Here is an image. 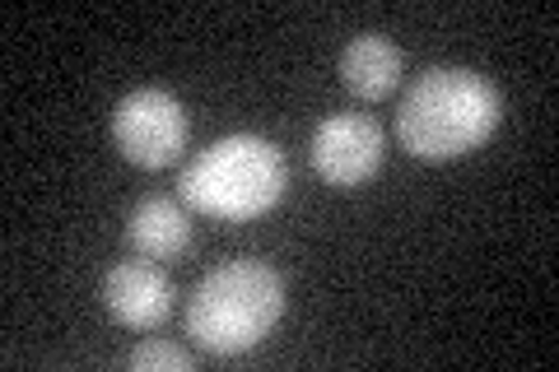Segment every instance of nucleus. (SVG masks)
Masks as SVG:
<instances>
[{
  "instance_id": "nucleus-1",
  "label": "nucleus",
  "mask_w": 559,
  "mask_h": 372,
  "mask_svg": "<svg viewBox=\"0 0 559 372\" xmlns=\"http://www.w3.org/2000/svg\"><path fill=\"white\" fill-rule=\"evenodd\" d=\"M499 117H503V94L485 75L466 65H433L401 98L396 140L406 154L443 164V158H462L480 149L495 135Z\"/></svg>"
},
{
  "instance_id": "nucleus-2",
  "label": "nucleus",
  "mask_w": 559,
  "mask_h": 372,
  "mask_svg": "<svg viewBox=\"0 0 559 372\" xmlns=\"http://www.w3.org/2000/svg\"><path fill=\"white\" fill-rule=\"evenodd\" d=\"M285 316V279L266 261L238 256L215 265L187 303V335L205 353L234 359L257 349Z\"/></svg>"
},
{
  "instance_id": "nucleus-3",
  "label": "nucleus",
  "mask_w": 559,
  "mask_h": 372,
  "mask_svg": "<svg viewBox=\"0 0 559 372\" xmlns=\"http://www.w3.org/2000/svg\"><path fill=\"white\" fill-rule=\"evenodd\" d=\"M182 201L210 219H257L280 205L289 168L271 140L224 135L182 168Z\"/></svg>"
},
{
  "instance_id": "nucleus-4",
  "label": "nucleus",
  "mask_w": 559,
  "mask_h": 372,
  "mask_svg": "<svg viewBox=\"0 0 559 372\" xmlns=\"http://www.w3.org/2000/svg\"><path fill=\"white\" fill-rule=\"evenodd\" d=\"M112 140L135 168H168L187 145V112L168 88H135L117 103Z\"/></svg>"
},
{
  "instance_id": "nucleus-5",
  "label": "nucleus",
  "mask_w": 559,
  "mask_h": 372,
  "mask_svg": "<svg viewBox=\"0 0 559 372\" xmlns=\"http://www.w3.org/2000/svg\"><path fill=\"white\" fill-rule=\"evenodd\" d=\"M382 127L364 112H336L326 117L318 131H312V168L326 187H364L369 177L382 168Z\"/></svg>"
},
{
  "instance_id": "nucleus-6",
  "label": "nucleus",
  "mask_w": 559,
  "mask_h": 372,
  "mask_svg": "<svg viewBox=\"0 0 559 372\" xmlns=\"http://www.w3.org/2000/svg\"><path fill=\"white\" fill-rule=\"evenodd\" d=\"M173 298H178V289H173V279L154 261H117L108 279H103V303L131 331L164 326L173 312Z\"/></svg>"
},
{
  "instance_id": "nucleus-7",
  "label": "nucleus",
  "mask_w": 559,
  "mask_h": 372,
  "mask_svg": "<svg viewBox=\"0 0 559 372\" xmlns=\"http://www.w3.org/2000/svg\"><path fill=\"white\" fill-rule=\"evenodd\" d=\"M341 80L359 98H388L401 84V47L382 33H359L341 51Z\"/></svg>"
},
{
  "instance_id": "nucleus-8",
  "label": "nucleus",
  "mask_w": 559,
  "mask_h": 372,
  "mask_svg": "<svg viewBox=\"0 0 559 372\" xmlns=\"http://www.w3.org/2000/svg\"><path fill=\"white\" fill-rule=\"evenodd\" d=\"M127 238H131V247L145 261H173V256H182L187 242H191L187 209L178 201H168V196H145V201L131 209Z\"/></svg>"
},
{
  "instance_id": "nucleus-9",
  "label": "nucleus",
  "mask_w": 559,
  "mask_h": 372,
  "mask_svg": "<svg viewBox=\"0 0 559 372\" xmlns=\"http://www.w3.org/2000/svg\"><path fill=\"white\" fill-rule=\"evenodd\" d=\"M127 368H135V372H150V368L187 372V368H191V353H187L182 345H173V340H145V345H135V349H131Z\"/></svg>"
}]
</instances>
